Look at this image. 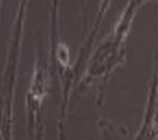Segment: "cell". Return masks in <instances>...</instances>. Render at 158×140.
<instances>
[{"label":"cell","mask_w":158,"mask_h":140,"mask_svg":"<svg viewBox=\"0 0 158 140\" xmlns=\"http://www.w3.org/2000/svg\"><path fill=\"white\" fill-rule=\"evenodd\" d=\"M57 53H59V60H60L62 63H68V48L63 45V44H60L59 45V50H57Z\"/></svg>","instance_id":"obj_1"}]
</instances>
